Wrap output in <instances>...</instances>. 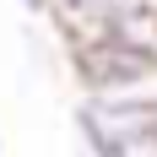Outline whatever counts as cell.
<instances>
[{
  "instance_id": "obj_1",
  "label": "cell",
  "mask_w": 157,
  "mask_h": 157,
  "mask_svg": "<svg viewBox=\"0 0 157 157\" xmlns=\"http://www.w3.org/2000/svg\"><path fill=\"white\" fill-rule=\"evenodd\" d=\"M71 71H76L87 98L109 92H141L157 87V44L130 38V33H103V38H71Z\"/></svg>"
},
{
  "instance_id": "obj_4",
  "label": "cell",
  "mask_w": 157,
  "mask_h": 157,
  "mask_svg": "<svg viewBox=\"0 0 157 157\" xmlns=\"http://www.w3.org/2000/svg\"><path fill=\"white\" fill-rule=\"evenodd\" d=\"M0 157H6V141H0Z\"/></svg>"
},
{
  "instance_id": "obj_2",
  "label": "cell",
  "mask_w": 157,
  "mask_h": 157,
  "mask_svg": "<svg viewBox=\"0 0 157 157\" xmlns=\"http://www.w3.org/2000/svg\"><path fill=\"white\" fill-rule=\"evenodd\" d=\"M54 27L71 38H103V33H130L157 44V0H49Z\"/></svg>"
},
{
  "instance_id": "obj_3",
  "label": "cell",
  "mask_w": 157,
  "mask_h": 157,
  "mask_svg": "<svg viewBox=\"0 0 157 157\" xmlns=\"http://www.w3.org/2000/svg\"><path fill=\"white\" fill-rule=\"evenodd\" d=\"M11 6H22L27 16H49V0H11Z\"/></svg>"
}]
</instances>
